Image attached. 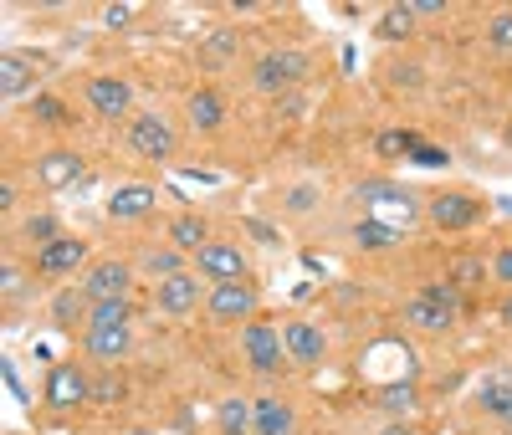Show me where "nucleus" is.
Wrapping results in <instances>:
<instances>
[{
    "label": "nucleus",
    "instance_id": "1",
    "mask_svg": "<svg viewBox=\"0 0 512 435\" xmlns=\"http://www.w3.org/2000/svg\"><path fill=\"white\" fill-rule=\"evenodd\" d=\"M461 313V287L451 282H425L410 302H405V323L420 333H446Z\"/></svg>",
    "mask_w": 512,
    "mask_h": 435
},
{
    "label": "nucleus",
    "instance_id": "2",
    "mask_svg": "<svg viewBox=\"0 0 512 435\" xmlns=\"http://www.w3.org/2000/svg\"><path fill=\"white\" fill-rule=\"evenodd\" d=\"M303 77H308V57L292 52V47H272V52H262L251 62V87H256V93H267V98L292 93Z\"/></svg>",
    "mask_w": 512,
    "mask_h": 435
},
{
    "label": "nucleus",
    "instance_id": "3",
    "mask_svg": "<svg viewBox=\"0 0 512 435\" xmlns=\"http://www.w3.org/2000/svg\"><path fill=\"white\" fill-rule=\"evenodd\" d=\"M256 308H262V292H256L251 282H216L205 292V313H210V323H251L256 318Z\"/></svg>",
    "mask_w": 512,
    "mask_h": 435
},
{
    "label": "nucleus",
    "instance_id": "4",
    "mask_svg": "<svg viewBox=\"0 0 512 435\" xmlns=\"http://www.w3.org/2000/svg\"><path fill=\"white\" fill-rule=\"evenodd\" d=\"M241 354H246V364H251L256 374H277V369L287 364L282 328L267 323V318H251V323L241 328Z\"/></svg>",
    "mask_w": 512,
    "mask_h": 435
},
{
    "label": "nucleus",
    "instance_id": "5",
    "mask_svg": "<svg viewBox=\"0 0 512 435\" xmlns=\"http://www.w3.org/2000/svg\"><path fill=\"white\" fill-rule=\"evenodd\" d=\"M128 149H134L139 159L164 164L169 154H175V123H169L164 113H134L128 118Z\"/></svg>",
    "mask_w": 512,
    "mask_h": 435
},
{
    "label": "nucleus",
    "instance_id": "6",
    "mask_svg": "<svg viewBox=\"0 0 512 435\" xmlns=\"http://www.w3.org/2000/svg\"><path fill=\"white\" fill-rule=\"evenodd\" d=\"M205 277L200 272H180V277H169V282H159L154 287V308L164 313V318H190L195 308H205Z\"/></svg>",
    "mask_w": 512,
    "mask_h": 435
},
{
    "label": "nucleus",
    "instance_id": "7",
    "mask_svg": "<svg viewBox=\"0 0 512 435\" xmlns=\"http://www.w3.org/2000/svg\"><path fill=\"white\" fill-rule=\"evenodd\" d=\"M195 272L216 287V282H246V251L236 241H210L195 251Z\"/></svg>",
    "mask_w": 512,
    "mask_h": 435
},
{
    "label": "nucleus",
    "instance_id": "8",
    "mask_svg": "<svg viewBox=\"0 0 512 435\" xmlns=\"http://www.w3.org/2000/svg\"><path fill=\"white\" fill-rule=\"evenodd\" d=\"M82 93H88V108L98 118H128V113H134V82H128V77L98 72V77H88Z\"/></svg>",
    "mask_w": 512,
    "mask_h": 435
},
{
    "label": "nucleus",
    "instance_id": "9",
    "mask_svg": "<svg viewBox=\"0 0 512 435\" xmlns=\"http://www.w3.org/2000/svg\"><path fill=\"white\" fill-rule=\"evenodd\" d=\"M47 405H52V410L93 405V379H88V369H77V364H52V369H47Z\"/></svg>",
    "mask_w": 512,
    "mask_h": 435
},
{
    "label": "nucleus",
    "instance_id": "10",
    "mask_svg": "<svg viewBox=\"0 0 512 435\" xmlns=\"http://www.w3.org/2000/svg\"><path fill=\"white\" fill-rule=\"evenodd\" d=\"M431 221L441 226V231H472L477 221H482V200L477 195H466V190H441V195H431Z\"/></svg>",
    "mask_w": 512,
    "mask_h": 435
},
{
    "label": "nucleus",
    "instance_id": "11",
    "mask_svg": "<svg viewBox=\"0 0 512 435\" xmlns=\"http://www.w3.org/2000/svg\"><path fill=\"white\" fill-rule=\"evenodd\" d=\"M77 287L88 292V302H118V297H128V287H134V267H128V261H98V267L82 272Z\"/></svg>",
    "mask_w": 512,
    "mask_h": 435
},
{
    "label": "nucleus",
    "instance_id": "12",
    "mask_svg": "<svg viewBox=\"0 0 512 435\" xmlns=\"http://www.w3.org/2000/svg\"><path fill=\"white\" fill-rule=\"evenodd\" d=\"M82 261H88V241L57 236L52 246L36 251V272H41V277H72V272H82Z\"/></svg>",
    "mask_w": 512,
    "mask_h": 435
},
{
    "label": "nucleus",
    "instance_id": "13",
    "mask_svg": "<svg viewBox=\"0 0 512 435\" xmlns=\"http://www.w3.org/2000/svg\"><path fill=\"white\" fill-rule=\"evenodd\" d=\"M36 180L47 190H72L82 180V154L77 149H47L36 159Z\"/></svg>",
    "mask_w": 512,
    "mask_h": 435
},
{
    "label": "nucleus",
    "instance_id": "14",
    "mask_svg": "<svg viewBox=\"0 0 512 435\" xmlns=\"http://www.w3.org/2000/svg\"><path fill=\"white\" fill-rule=\"evenodd\" d=\"M282 343H287V359L292 364H318L323 359V333L308 323V318H292V323H282Z\"/></svg>",
    "mask_w": 512,
    "mask_h": 435
},
{
    "label": "nucleus",
    "instance_id": "15",
    "mask_svg": "<svg viewBox=\"0 0 512 435\" xmlns=\"http://www.w3.org/2000/svg\"><path fill=\"white\" fill-rule=\"evenodd\" d=\"M82 348H88V359H98V364H118V359H128V348H134V328H88L82 333Z\"/></svg>",
    "mask_w": 512,
    "mask_h": 435
},
{
    "label": "nucleus",
    "instance_id": "16",
    "mask_svg": "<svg viewBox=\"0 0 512 435\" xmlns=\"http://www.w3.org/2000/svg\"><path fill=\"white\" fill-rule=\"evenodd\" d=\"M154 185H118L113 195H108V215L113 221H144V215L154 210Z\"/></svg>",
    "mask_w": 512,
    "mask_h": 435
},
{
    "label": "nucleus",
    "instance_id": "17",
    "mask_svg": "<svg viewBox=\"0 0 512 435\" xmlns=\"http://www.w3.org/2000/svg\"><path fill=\"white\" fill-rule=\"evenodd\" d=\"M477 405H482L492 420H507V415H512V369H492V374L477 384Z\"/></svg>",
    "mask_w": 512,
    "mask_h": 435
},
{
    "label": "nucleus",
    "instance_id": "18",
    "mask_svg": "<svg viewBox=\"0 0 512 435\" xmlns=\"http://www.w3.org/2000/svg\"><path fill=\"white\" fill-rule=\"evenodd\" d=\"M185 113H190V123L200 128V134H216V128L226 123V98L216 93V87H195Z\"/></svg>",
    "mask_w": 512,
    "mask_h": 435
},
{
    "label": "nucleus",
    "instance_id": "19",
    "mask_svg": "<svg viewBox=\"0 0 512 435\" xmlns=\"http://www.w3.org/2000/svg\"><path fill=\"white\" fill-rule=\"evenodd\" d=\"M31 82H36V62H31V57H21V52L0 57V93H6V98H26ZM31 98H36V93H31Z\"/></svg>",
    "mask_w": 512,
    "mask_h": 435
},
{
    "label": "nucleus",
    "instance_id": "20",
    "mask_svg": "<svg viewBox=\"0 0 512 435\" xmlns=\"http://www.w3.org/2000/svg\"><path fill=\"white\" fill-rule=\"evenodd\" d=\"M251 405H256V435H292L297 430V415H292L287 400L262 395V400H251Z\"/></svg>",
    "mask_w": 512,
    "mask_h": 435
},
{
    "label": "nucleus",
    "instance_id": "21",
    "mask_svg": "<svg viewBox=\"0 0 512 435\" xmlns=\"http://www.w3.org/2000/svg\"><path fill=\"white\" fill-rule=\"evenodd\" d=\"M169 246L185 251V256H195L200 246H210V226H205V215H195V210L175 215V221H169Z\"/></svg>",
    "mask_w": 512,
    "mask_h": 435
},
{
    "label": "nucleus",
    "instance_id": "22",
    "mask_svg": "<svg viewBox=\"0 0 512 435\" xmlns=\"http://www.w3.org/2000/svg\"><path fill=\"white\" fill-rule=\"evenodd\" d=\"M216 430H221V435H256V405L241 400V395L221 400V405H216Z\"/></svg>",
    "mask_w": 512,
    "mask_h": 435
},
{
    "label": "nucleus",
    "instance_id": "23",
    "mask_svg": "<svg viewBox=\"0 0 512 435\" xmlns=\"http://www.w3.org/2000/svg\"><path fill=\"white\" fill-rule=\"evenodd\" d=\"M88 313H93V302H88V292H82V287H62V292H57V302H52L57 328H72V323L88 328Z\"/></svg>",
    "mask_w": 512,
    "mask_h": 435
},
{
    "label": "nucleus",
    "instance_id": "24",
    "mask_svg": "<svg viewBox=\"0 0 512 435\" xmlns=\"http://www.w3.org/2000/svg\"><path fill=\"white\" fill-rule=\"evenodd\" d=\"M134 323V302L118 297V302H93V313H88V328H128ZM82 328V333H88Z\"/></svg>",
    "mask_w": 512,
    "mask_h": 435
},
{
    "label": "nucleus",
    "instance_id": "25",
    "mask_svg": "<svg viewBox=\"0 0 512 435\" xmlns=\"http://www.w3.org/2000/svg\"><path fill=\"white\" fill-rule=\"evenodd\" d=\"M354 241H359L364 251H390V246H400V231H395L390 221H374V215H369V221L354 226Z\"/></svg>",
    "mask_w": 512,
    "mask_h": 435
},
{
    "label": "nucleus",
    "instance_id": "26",
    "mask_svg": "<svg viewBox=\"0 0 512 435\" xmlns=\"http://www.w3.org/2000/svg\"><path fill=\"white\" fill-rule=\"evenodd\" d=\"M410 31H415V11H410V6H390V11L374 21V36H379V41H405Z\"/></svg>",
    "mask_w": 512,
    "mask_h": 435
},
{
    "label": "nucleus",
    "instance_id": "27",
    "mask_svg": "<svg viewBox=\"0 0 512 435\" xmlns=\"http://www.w3.org/2000/svg\"><path fill=\"white\" fill-rule=\"evenodd\" d=\"M144 272H149V277H159V282L180 277V272H185V251H175V246H159V251H149V256H144Z\"/></svg>",
    "mask_w": 512,
    "mask_h": 435
},
{
    "label": "nucleus",
    "instance_id": "28",
    "mask_svg": "<svg viewBox=\"0 0 512 435\" xmlns=\"http://www.w3.org/2000/svg\"><path fill=\"white\" fill-rule=\"evenodd\" d=\"M482 277H492V267H487L482 256H456L446 282H451V287H482Z\"/></svg>",
    "mask_w": 512,
    "mask_h": 435
},
{
    "label": "nucleus",
    "instance_id": "29",
    "mask_svg": "<svg viewBox=\"0 0 512 435\" xmlns=\"http://www.w3.org/2000/svg\"><path fill=\"white\" fill-rule=\"evenodd\" d=\"M21 236L41 251V246H52L57 236H62V226H57V215H47V210H41V215H26V226H21Z\"/></svg>",
    "mask_w": 512,
    "mask_h": 435
},
{
    "label": "nucleus",
    "instance_id": "30",
    "mask_svg": "<svg viewBox=\"0 0 512 435\" xmlns=\"http://www.w3.org/2000/svg\"><path fill=\"white\" fill-rule=\"evenodd\" d=\"M31 118H36V123H47V128H62L72 113H67V103H62V98H52V93H36V98H31Z\"/></svg>",
    "mask_w": 512,
    "mask_h": 435
},
{
    "label": "nucleus",
    "instance_id": "31",
    "mask_svg": "<svg viewBox=\"0 0 512 435\" xmlns=\"http://www.w3.org/2000/svg\"><path fill=\"white\" fill-rule=\"evenodd\" d=\"M487 47H492L497 57H512V11H497V16L487 21Z\"/></svg>",
    "mask_w": 512,
    "mask_h": 435
},
{
    "label": "nucleus",
    "instance_id": "32",
    "mask_svg": "<svg viewBox=\"0 0 512 435\" xmlns=\"http://www.w3.org/2000/svg\"><path fill=\"white\" fill-rule=\"evenodd\" d=\"M379 410H390V415H410V410H415V389H410V384H390V389H379Z\"/></svg>",
    "mask_w": 512,
    "mask_h": 435
},
{
    "label": "nucleus",
    "instance_id": "33",
    "mask_svg": "<svg viewBox=\"0 0 512 435\" xmlns=\"http://www.w3.org/2000/svg\"><path fill=\"white\" fill-rule=\"evenodd\" d=\"M374 149H379L384 159H400V154H415L420 139H415V134H395V128H390V134H379V139H374Z\"/></svg>",
    "mask_w": 512,
    "mask_h": 435
},
{
    "label": "nucleus",
    "instance_id": "34",
    "mask_svg": "<svg viewBox=\"0 0 512 435\" xmlns=\"http://www.w3.org/2000/svg\"><path fill=\"white\" fill-rule=\"evenodd\" d=\"M118 395H123L118 374H98V379H93V405H118Z\"/></svg>",
    "mask_w": 512,
    "mask_h": 435
},
{
    "label": "nucleus",
    "instance_id": "35",
    "mask_svg": "<svg viewBox=\"0 0 512 435\" xmlns=\"http://www.w3.org/2000/svg\"><path fill=\"white\" fill-rule=\"evenodd\" d=\"M410 159H415L420 169H441V164H451V154H446V149H436V144H420Z\"/></svg>",
    "mask_w": 512,
    "mask_h": 435
},
{
    "label": "nucleus",
    "instance_id": "36",
    "mask_svg": "<svg viewBox=\"0 0 512 435\" xmlns=\"http://www.w3.org/2000/svg\"><path fill=\"white\" fill-rule=\"evenodd\" d=\"M492 277H497L502 287H512V241L497 246V256H492Z\"/></svg>",
    "mask_w": 512,
    "mask_h": 435
},
{
    "label": "nucleus",
    "instance_id": "37",
    "mask_svg": "<svg viewBox=\"0 0 512 435\" xmlns=\"http://www.w3.org/2000/svg\"><path fill=\"white\" fill-rule=\"evenodd\" d=\"M313 205H318V190H313V185H297V190H287V210L303 215V210H313Z\"/></svg>",
    "mask_w": 512,
    "mask_h": 435
},
{
    "label": "nucleus",
    "instance_id": "38",
    "mask_svg": "<svg viewBox=\"0 0 512 435\" xmlns=\"http://www.w3.org/2000/svg\"><path fill=\"white\" fill-rule=\"evenodd\" d=\"M0 292H6V297H21L26 292V277H21L16 261H6V272H0Z\"/></svg>",
    "mask_w": 512,
    "mask_h": 435
},
{
    "label": "nucleus",
    "instance_id": "39",
    "mask_svg": "<svg viewBox=\"0 0 512 435\" xmlns=\"http://www.w3.org/2000/svg\"><path fill=\"white\" fill-rule=\"evenodd\" d=\"M205 52L216 57V62H221V57H231V52H236V36H231V31H216V36H210V47H205Z\"/></svg>",
    "mask_w": 512,
    "mask_h": 435
},
{
    "label": "nucleus",
    "instance_id": "40",
    "mask_svg": "<svg viewBox=\"0 0 512 435\" xmlns=\"http://www.w3.org/2000/svg\"><path fill=\"white\" fill-rule=\"evenodd\" d=\"M134 16H139L134 6H108V11H103V26L113 31V26H128V21H134Z\"/></svg>",
    "mask_w": 512,
    "mask_h": 435
},
{
    "label": "nucleus",
    "instance_id": "41",
    "mask_svg": "<svg viewBox=\"0 0 512 435\" xmlns=\"http://www.w3.org/2000/svg\"><path fill=\"white\" fill-rule=\"evenodd\" d=\"M410 11H415V21H420V16H441V11H446V0H415Z\"/></svg>",
    "mask_w": 512,
    "mask_h": 435
},
{
    "label": "nucleus",
    "instance_id": "42",
    "mask_svg": "<svg viewBox=\"0 0 512 435\" xmlns=\"http://www.w3.org/2000/svg\"><path fill=\"white\" fill-rule=\"evenodd\" d=\"M11 205H16V185L6 180V185H0V210H11Z\"/></svg>",
    "mask_w": 512,
    "mask_h": 435
},
{
    "label": "nucleus",
    "instance_id": "43",
    "mask_svg": "<svg viewBox=\"0 0 512 435\" xmlns=\"http://www.w3.org/2000/svg\"><path fill=\"white\" fill-rule=\"evenodd\" d=\"M379 435H415V430H410V425H405V420H390V425H384V430H379Z\"/></svg>",
    "mask_w": 512,
    "mask_h": 435
},
{
    "label": "nucleus",
    "instance_id": "44",
    "mask_svg": "<svg viewBox=\"0 0 512 435\" xmlns=\"http://www.w3.org/2000/svg\"><path fill=\"white\" fill-rule=\"evenodd\" d=\"M497 313H502V323H507V328H512V292H507V297H502V308H497Z\"/></svg>",
    "mask_w": 512,
    "mask_h": 435
},
{
    "label": "nucleus",
    "instance_id": "45",
    "mask_svg": "<svg viewBox=\"0 0 512 435\" xmlns=\"http://www.w3.org/2000/svg\"><path fill=\"white\" fill-rule=\"evenodd\" d=\"M123 435H159V430H144V425H139V430H123Z\"/></svg>",
    "mask_w": 512,
    "mask_h": 435
},
{
    "label": "nucleus",
    "instance_id": "46",
    "mask_svg": "<svg viewBox=\"0 0 512 435\" xmlns=\"http://www.w3.org/2000/svg\"><path fill=\"white\" fill-rule=\"evenodd\" d=\"M507 149H512V128H507Z\"/></svg>",
    "mask_w": 512,
    "mask_h": 435
}]
</instances>
